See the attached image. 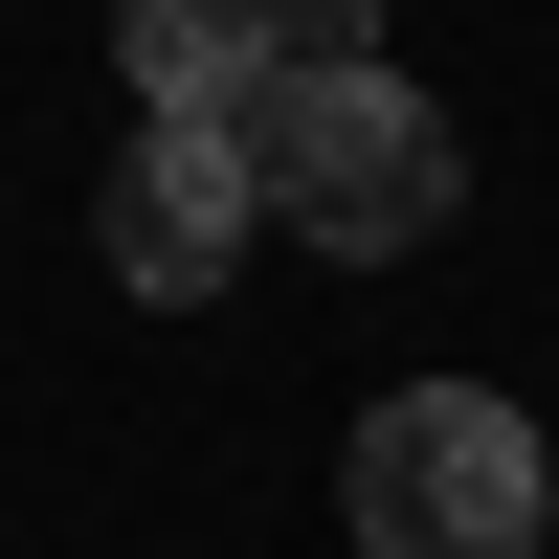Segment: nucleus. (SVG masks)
Returning a JSON list of instances; mask_svg holds the SVG:
<instances>
[{
	"mask_svg": "<svg viewBox=\"0 0 559 559\" xmlns=\"http://www.w3.org/2000/svg\"><path fill=\"white\" fill-rule=\"evenodd\" d=\"M247 179H269V224H292V247L403 269V247H448V202H471V134H448L403 68H269Z\"/></svg>",
	"mask_w": 559,
	"mask_h": 559,
	"instance_id": "1",
	"label": "nucleus"
},
{
	"mask_svg": "<svg viewBox=\"0 0 559 559\" xmlns=\"http://www.w3.org/2000/svg\"><path fill=\"white\" fill-rule=\"evenodd\" d=\"M336 515H358V559H537L559 537V448L492 381H403V403H358Z\"/></svg>",
	"mask_w": 559,
	"mask_h": 559,
	"instance_id": "2",
	"label": "nucleus"
},
{
	"mask_svg": "<svg viewBox=\"0 0 559 559\" xmlns=\"http://www.w3.org/2000/svg\"><path fill=\"white\" fill-rule=\"evenodd\" d=\"M269 247V179H247V134H179V112H134L112 134V179H90V269H112L134 313H224V269Z\"/></svg>",
	"mask_w": 559,
	"mask_h": 559,
	"instance_id": "3",
	"label": "nucleus"
},
{
	"mask_svg": "<svg viewBox=\"0 0 559 559\" xmlns=\"http://www.w3.org/2000/svg\"><path fill=\"white\" fill-rule=\"evenodd\" d=\"M269 68H292L269 0H112V90H134V112H179V134H247Z\"/></svg>",
	"mask_w": 559,
	"mask_h": 559,
	"instance_id": "4",
	"label": "nucleus"
},
{
	"mask_svg": "<svg viewBox=\"0 0 559 559\" xmlns=\"http://www.w3.org/2000/svg\"><path fill=\"white\" fill-rule=\"evenodd\" d=\"M269 45L292 68H381V0H269Z\"/></svg>",
	"mask_w": 559,
	"mask_h": 559,
	"instance_id": "5",
	"label": "nucleus"
}]
</instances>
